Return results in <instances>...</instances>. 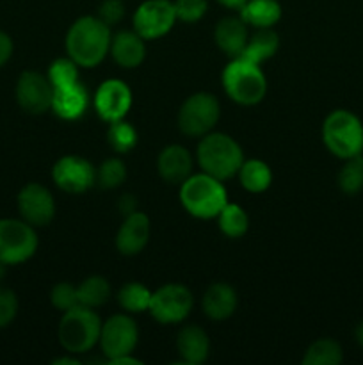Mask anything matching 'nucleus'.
<instances>
[{
    "label": "nucleus",
    "instance_id": "f257e3e1",
    "mask_svg": "<svg viewBox=\"0 0 363 365\" xmlns=\"http://www.w3.org/2000/svg\"><path fill=\"white\" fill-rule=\"evenodd\" d=\"M110 27L98 16H80L66 32L68 57L80 68H95L110 50Z\"/></svg>",
    "mask_w": 363,
    "mask_h": 365
},
{
    "label": "nucleus",
    "instance_id": "f03ea898",
    "mask_svg": "<svg viewBox=\"0 0 363 365\" xmlns=\"http://www.w3.org/2000/svg\"><path fill=\"white\" fill-rule=\"evenodd\" d=\"M196 159L203 173L224 182L238 173L244 163V153L231 135L223 132H209L199 138Z\"/></svg>",
    "mask_w": 363,
    "mask_h": 365
},
{
    "label": "nucleus",
    "instance_id": "7ed1b4c3",
    "mask_svg": "<svg viewBox=\"0 0 363 365\" xmlns=\"http://www.w3.org/2000/svg\"><path fill=\"white\" fill-rule=\"evenodd\" d=\"M180 203L191 216L198 220H212L228 203V192L223 180L201 171L192 173L182 182Z\"/></svg>",
    "mask_w": 363,
    "mask_h": 365
},
{
    "label": "nucleus",
    "instance_id": "20e7f679",
    "mask_svg": "<svg viewBox=\"0 0 363 365\" xmlns=\"http://www.w3.org/2000/svg\"><path fill=\"white\" fill-rule=\"evenodd\" d=\"M223 89L228 98L238 106H256L267 93V78L260 64L242 57H235L221 75Z\"/></svg>",
    "mask_w": 363,
    "mask_h": 365
},
{
    "label": "nucleus",
    "instance_id": "39448f33",
    "mask_svg": "<svg viewBox=\"0 0 363 365\" xmlns=\"http://www.w3.org/2000/svg\"><path fill=\"white\" fill-rule=\"evenodd\" d=\"M100 331L102 321L98 314L89 307L77 305L63 312L57 335L64 351L70 355H82L98 344Z\"/></svg>",
    "mask_w": 363,
    "mask_h": 365
},
{
    "label": "nucleus",
    "instance_id": "423d86ee",
    "mask_svg": "<svg viewBox=\"0 0 363 365\" xmlns=\"http://www.w3.org/2000/svg\"><path fill=\"white\" fill-rule=\"evenodd\" d=\"M324 146L338 159L345 160L363 153V123L347 109H335L322 123Z\"/></svg>",
    "mask_w": 363,
    "mask_h": 365
},
{
    "label": "nucleus",
    "instance_id": "0eeeda50",
    "mask_svg": "<svg viewBox=\"0 0 363 365\" xmlns=\"http://www.w3.org/2000/svg\"><path fill=\"white\" fill-rule=\"evenodd\" d=\"M38 245L39 239L36 228L25 220H0V262L6 266L27 262L34 257Z\"/></svg>",
    "mask_w": 363,
    "mask_h": 365
},
{
    "label": "nucleus",
    "instance_id": "6e6552de",
    "mask_svg": "<svg viewBox=\"0 0 363 365\" xmlns=\"http://www.w3.org/2000/svg\"><path fill=\"white\" fill-rule=\"evenodd\" d=\"M221 116L219 100L205 91L194 93L178 110V128L189 138H203L214 130Z\"/></svg>",
    "mask_w": 363,
    "mask_h": 365
},
{
    "label": "nucleus",
    "instance_id": "1a4fd4ad",
    "mask_svg": "<svg viewBox=\"0 0 363 365\" xmlns=\"http://www.w3.org/2000/svg\"><path fill=\"white\" fill-rule=\"evenodd\" d=\"M194 307V296L185 285L167 284L152 294L148 312L160 324H178L189 317Z\"/></svg>",
    "mask_w": 363,
    "mask_h": 365
},
{
    "label": "nucleus",
    "instance_id": "9d476101",
    "mask_svg": "<svg viewBox=\"0 0 363 365\" xmlns=\"http://www.w3.org/2000/svg\"><path fill=\"white\" fill-rule=\"evenodd\" d=\"M139 342L137 323L127 314H114L105 323H102L100 331V348L107 362L132 355Z\"/></svg>",
    "mask_w": 363,
    "mask_h": 365
},
{
    "label": "nucleus",
    "instance_id": "9b49d317",
    "mask_svg": "<svg viewBox=\"0 0 363 365\" xmlns=\"http://www.w3.org/2000/svg\"><path fill=\"white\" fill-rule=\"evenodd\" d=\"M177 20L174 4L171 0H144L132 16L134 31L142 39L164 38Z\"/></svg>",
    "mask_w": 363,
    "mask_h": 365
},
{
    "label": "nucleus",
    "instance_id": "f8f14e48",
    "mask_svg": "<svg viewBox=\"0 0 363 365\" xmlns=\"http://www.w3.org/2000/svg\"><path fill=\"white\" fill-rule=\"evenodd\" d=\"M52 178L60 191L82 195L96 184V168L80 155H64L53 164Z\"/></svg>",
    "mask_w": 363,
    "mask_h": 365
},
{
    "label": "nucleus",
    "instance_id": "ddd939ff",
    "mask_svg": "<svg viewBox=\"0 0 363 365\" xmlns=\"http://www.w3.org/2000/svg\"><path fill=\"white\" fill-rule=\"evenodd\" d=\"M16 203L21 220H25L34 228L46 227L52 223L56 216V200L52 192L45 185L36 184V182H31L20 189Z\"/></svg>",
    "mask_w": 363,
    "mask_h": 365
},
{
    "label": "nucleus",
    "instance_id": "4468645a",
    "mask_svg": "<svg viewBox=\"0 0 363 365\" xmlns=\"http://www.w3.org/2000/svg\"><path fill=\"white\" fill-rule=\"evenodd\" d=\"M53 88L48 77L39 71H23L16 82V102L25 113L43 114L52 107Z\"/></svg>",
    "mask_w": 363,
    "mask_h": 365
},
{
    "label": "nucleus",
    "instance_id": "2eb2a0df",
    "mask_svg": "<svg viewBox=\"0 0 363 365\" xmlns=\"http://www.w3.org/2000/svg\"><path fill=\"white\" fill-rule=\"evenodd\" d=\"M132 107V91L121 78H107L95 95V110L100 120L112 123L123 120Z\"/></svg>",
    "mask_w": 363,
    "mask_h": 365
},
{
    "label": "nucleus",
    "instance_id": "dca6fc26",
    "mask_svg": "<svg viewBox=\"0 0 363 365\" xmlns=\"http://www.w3.org/2000/svg\"><path fill=\"white\" fill-rule=\"evenodd\" d=\"M149 230H152L149 217L141 210H135V212L125 216L116 234L117 252L125 257L139 255L148 245Z\"/></svg>",
    "mask_w": 363,
    "mask_h": 365
},
{
    "label": "nucleus",
    "instance_id": "f3484780",
    "mask_svg": "<svg viewBox=\"0 0 363 365\" xmlns=\"http://www.w3.org/2000/svg\"><path fill=\"white\" fill-rule=\"evenodd\" d=\"M89 93L80 81L73 84L53 88L52 107L50 109L56 113L57 118L66 121H75L88 110Z\"/></svg>",
    "mask_w": 363,
    "mask_h": 365
},
{
    "label": "nucleus",
    "instance_id": "a211bd4d",
    "mask_svg": "<svg viewBox=\"0 0 363 365\" xmlns=\"http://www.w3.org/2000/svg\"><path fill=\"white\" fill-rule=\"evenodd\" d=\"M192 155L182 145H169L159 153L157 170L167 184H182L192 175Z\"/></svg>",
    "mask_w": 363,
    "mask_h": 365
},
{
    "label": "nucleus",
    "instance_id": "6ab92c4d",
    "mask_svg": "<svg viewBox=\"0 0 363 365\" xmlns=\"http://www.w3.org/2000/svg\"><path fill=\"white\" fill-rule=\"evenodd\" d=\"M216 45L223 53L235 59L241 56L246 48L249 34L248 24L241 16H224L217 21L216 31H214Z\"/></svg>",
    "mask_w": 363,
    "mask_h": 365
},
{
    "label": "nucleus",
    "instance_id": "aec40b11",
    "mask_svg": "<svg viewBox=\"0 0 363 365\" xmlns=\"http://www.w3.org/2000/svg\"><path fill=\"white\" fill-rule=\"evenodd\" d=\"M110 56L117 66L134 70L141 66L146 57L144 39L135 31H120L110 39Z\"/></svg>",
    "mask_w": 363,
    "mask_h": 365
},
{
    "label": "nucleus",
    "instance_id": "412c9836",
    "mask_svg": "<svg viewBox=\"0 0 363 365\" xmlns=\"http://www.w3.org/2000/svg\"><path fill=\"white\" fill-rule=\"evenodd\" d=\"M238 298L230 284L217 282L212 284L203 294V312L212 321H224L237 310Z\"/></svg>",
    "mask_w": 363,
    "mask_h": 365
},
{
    "label": "nucleus",
    "instance_id": "4be33fe9",
    "mask_svg": "<svg viewBox=\"0 0 363 365\" xmlns=\"http://www.w3.org/2000/svg\"><path fill=\"white\" fill-rule=\"evenodd\" d=\"M177 349L178 355L182 356V362L189 365L203 364L209 359L210 353V341L209 335L203 328L196 324H189L178 331L177 337Z\"/></svg>",
    "mask_w": 363,
    "mask_h": 365
},
{
    "label": "nucleus",
    "instance_id": "5701e85b",
    "mask_svg": "<svg viewBox=\"0 0 363 365\" xmlns=\"http://www.w3.org/2000/svg\"><path fill=\"white\" fill-rule=\"evenodd\" d=\"M238 13L251 27L273 29L281 18V4L278 0H248Z\"/></svg>",
    "mask_w": 363,
    "mask_h": 365
},
{
    "label": "nucleus",
    "instance_id": "b1692460",
    "mask_svg": "<svg viewBox=\"0 0 363 365\" xmlns=\"http://www.w3.org/2000/svg\"><path fill=\"white\" fill-rule=\"evenodd\" d=\"M278 48H280L278 32H274L273 29H256L255 34L249 36L244 52L238 57L251 61V63L262 64L263 61L270 59L278 52Z\"/></svg>",
    "mask_w": 363,
    "mask_h": 365
},
{
    "label": "nucleus",
    "instance_id": "393cba45",
    "mask_svg": "<svg viewBox=\"0 0 363 365\" xmlns=\"http://www.w3.org/2000/svg\"><path fill=\"white\" fill-rule=\"evenodd\" d=\"M237 175L242 187L253 195L267 191L273 184V171H270L269 164L260 159L244 160Z\"/></svg>",
    "mask_w": 363,
    "mask_h": 365
},
{
    "label": "nucleus",
    "instance_id": "a878e982",
    "mask_svg": "<svg viewBox=\"0 0 363 365\" xmlns=\"http://www.w3.org/2000/svg\"><path fill=\"white\" fill-rule=\"evenodd\" d=\"M217 227L226 237L241 239L248 234L249 217L241 205L228 202L217 214Z\"/></svg>",
    "mask_w": 363,
    "mask_h": 365
},
{
    "label": "nucleus",
    "instance_id": "bb28decb",
    "mask_svg": "<svg viewBox=\"0 0 363 365\" xmlns=\"http://www.w3.org/2000/svg\"><path fill=\"white\" fill-rule=\"evenodd\" d=\"M344 360L342 346L333 339H319L302 355V365H338Z\"/></svg>",
    "mask_w": 363,
    "mask_h": 365
},
{
    "label": "nucleus",
    "instance_id": "cd10ccee",
    "mask_svg": "<svg viewBox=\"0 0 363 365\" xmlns=\"http://www.w3.org/2000/svg\"><path fill=\"white\" fill-rule=\"evenodd\" d=\"M152 294L153 292L146 285L139 284V282H128L117 292V303L125 312L142 314L148 312Z\"/></svg>",
    "mask_w": 363,
    "mask_h": 365
},
{
    "label": "nucleus",
    "instance_id": "c85d7f7f",
    "mask_svg": "<svg viewBox=\"0 0 363 365\" xmlns=\"http://www.w3.org/2000/svg\"><path fill=\"white\" fill-rule=\"evenodd\" d=\"M78 294V305L89 307V309H96L107 303L110 298V284L107 278L100 277V274H93L88 277L80 285H77Z\"/></svg>",
    "mask_w": 363,
    "mask_h": 365
},
{
    "label": "nucleus",
    "instance_id": "c756f323",
    "mask_svg": "<svg viewBox=\"0 0 363 365\" xmlns=\"http://www.w3.org/2000/svg\"><path fill=\"white\" fill-rule=\"evenodd\" d=\"M137 130H135L134 125H130L128 121L117 120L109 123V128H107V143H109L110 148L116 153H128L135 148L137 145Z\"/></svg>",
    "mask_w": 363,
    "mask_h": 365
},
{
    "label": "nucleus",
    "instance_id": "7c9ffc66",
    "mask_svg": "<svg viewBox=\"0 0 363 365\" xmlns=\"http://www.w3.org/2000/svg\"><path fill=\"white\" fill-rule=\"evenodd\" d=\"M338 187L344 195L354 196L363 189V153L345 159L344 166L338 171Z\"/></svg>",
    "mask_w": 363,
    "mask_h": 365
},
{
    "label": "nucleus",
    "instance_id": "2f4dec72",
    "mask_svg": "<svg viewBox=\"0 0 363 365\" xmlns=\"http://www.w3.org/2000/svg\"><path fill=\"white\" fill-rule=\"evenodd\" d=\"M127 178V166L117 157L105 159L96 170V184L102 189H116Z\"/></svg>",
    "mask_w": 363,
    "mask_h": 365
},
{
    "label": "nucleus",
    "instance_id": "473e14b6",
    "mask_svg": "<svg viewBox=\"0 0 363 365\" xmlns=\"http://www.w3.org/2000/svg\"><path fill=\"white\" fill-rule=\"evenodd\" d=\"M78 68L80 66L71 57H59L48 66L46 77L52 88L73 84V82H78Z\"/></svg>",
    "mask_w": 363,
    "mask_h": 365
},
{
    "label": "nucleus",
    "instance_id": "72a5a7b5",
    "mask_svg": "<svg viewBox=\"0 0 363 365\" xmlns=\"http://www.w3.org/2000/svg\"><path fill=\"white\" fill-rule=\"evenodd\" d=\"M50 303H52L59 312H66V310L77 307V285L68 284V282H59L57 285H53V289L50 291Z\"/></svg>",
    "mask_w": 363,
    "mask_h": 365
},
{
    "label": "nucleus",
    "instance_id": "f704fd0d",
    "mask_svg": "<svg viewBox=\"0 0 363 365\" xmlns=\"http://www.w3.org/2000/svg\"><path fill=\"white\" fill-rule=\"evenodd\" d=\"M173 4L177 20L184 21V24H196L205 16L206 9H209L206 0H174Z\"/></svg>",
    "mask_w": 363,
    "mask_h": 365
},
{
    "label": "nucleus",
    "instance_id": "c9c22d12",
    "mask_svg": "<svg viewBox=\"0 0 363 365\" xmlns=\"http://www.w3.org/2000/svg\"><path fill=\"white\" fill-rule=\"evenodd\" d=\"M18 314V298L14 291L0 287V328L9 327Z\"/></svg>",
    "mask_w": 363,
    "mask_h": 365
},
{
    "label": "nucleus",
    "instance_id": "e433bc0d",
    "mask_svg": "<svg viewBox=\"0 0 363 365\" xmlns=\"http://www.w3.org/2000/svg\"><path fill=\"white\" fill-rule=\"evenodd\" d=\"M125 16L123 0H103L98 7V18L109 27L117 25Z\"/></svg>",
    "mask_w": 363,
    "mask_h": 365
},
{
    "label": "nucleus",
    "instance_id": "4c0bfd02",
    "mask_svg": "<svg viewBox=\"0 0 363 365\" xmlns=\"http://www.w3.org/2000/svg\"><path fill=\"white\" fill-rule=\"evenodd\" d=\"M13 50H14V45L11 36L7 34V32L0 31V68L6 66L7 61H9L11 56H13Z\"/></svg>",
    "mask_w": 363,
    "mask_h": 365
},
{
    "label": "nucleus",
    "instance_id": "58836bf2",
    "mask_svg": "<svg viewBox=\"0 0 363 365\" xmlns=\"http://www.w3.org/2000/svg\"><path fill=\"white\" fill-rule=\"evenodd\" d=\"M117 207H120V212L123 214V216H128V214H132L137 210V200H135L132 195H125L120 198Z\"/></svg>",
    "mask_w": 363,
    "mask_h": 365
},
{
    "label": "nucleus",
    "instance_id": "ea45409f",
    "mask_svg": "<svg viewBox=\"0 0 363 365\" xmlns=\"http://www.w3.org/2000/svg\"><path fill=\"white\" fill-rule=\"evenodd\" d=\"M109 364H116V365H141L142 362L139 359H135V356L125 355V356H120V359L112 360V362H109Z\"/></svg>",
    "mask_w": 363,
    "mask_h": 365
},
{
    "label": "nucleus",
    "instance_id": "a19ab883",
    "mask_svg": "<svg viewBox=\"0 0 363 365\" xmlns=\"http://www.w3.org/2000/svg\"><path fill=\"white\" fill-rule=\"evenodd\" d=\"M217 2L221 4V6L228 7V9H235V11H241V7L244 6L248 0H217Z\"/></svg>",
    "mask_w": 363,
    "mask_h": 365
},
{
    "label": "nucleus",
    "instance_id": "79ce46f5",
    "mask_svg": "<svg viewBox=\"0 0 363 365\" xmlns=\"http://www.w3.org/2000/svg\"><path fill=\"white\" fill-rule=\"evenodd\" d=\"M80 364V360L78 359H73V356H60V359H56L52 360V365H78Z\"/></svg>",
    "mask_w": 363,
    "mask_h": 365
},
{
    "label": "nucleus",
    "instance_id": "37998d69",
    "mask_svg": "<svg viewBox=\"0 0 363 365\" xmlns=\"http://www.w3.org/2000/svg\"><path fill=\"white\" fill-rule=\"evenodd\" d=\"M354 339H356V342H358L359 348L363 349V321L358 324V327H356V330H354Z\"/></svg>",
    "mask_w": 363,
    "mask_h": 365
},
{
    "label": "nucleus",
    "instance_id": "c03bdc74",
    "mask_svg": "<svg viewBox=\"0 0 363 365\" xmlns=\"http://www.w3.org/2000/svg\"><path fill=\"white\" fill-rule=\"evenodd\" d=\"M6 264H4V262H0V280H2V278L4 277H6Z\"/></svg>",
    "mask_w": 363,
    "mask_h": 365
}]
</instances>
